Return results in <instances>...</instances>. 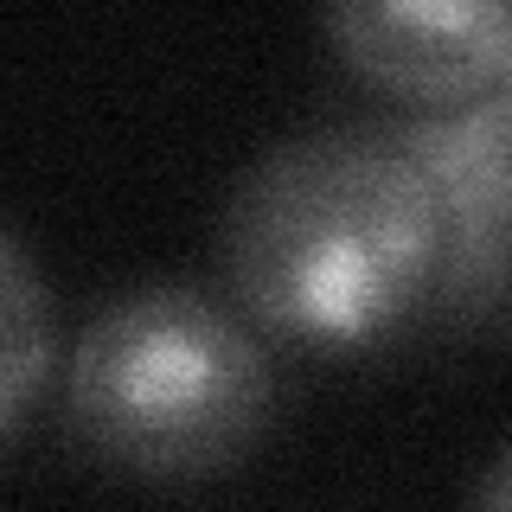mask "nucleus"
<instances>
[{
  "label": "nucleus",
  "instance_id": "3",
  "mask_svg": "<svg viewBox=\"0 0 512 512\" xmlns=\"http://www.w3.org/2000/svg\"><path fill=\"white\" fill-rule=\"evenodd\" d=\"M436 180L448 212V269L423 333L474 340L512 320V154L487 116L468 109H391L378 116Z\"/></svg>",
  "mask_w": 512,
  "mask_h": 512
},
{
  "label": "nucleus",
  "instance_id": "1",
  "mask_svg": "<svg viewBox=\"0 0 512 512\" xmlns=\"http://www.w3.org/2000/svg\"><path fill=\"white\" fill-rule=\"evenodd\" d=\"M224 295L263 333L359 359L423 333L448 269V212L378 116L263 148L224 199Z\"/></svg>",
  "mask_w": 512,
  "mask_h": 512
},
{
  "label": "nucleus",
  "instance_id": "5",
  "mask_svg": "<svg viewBox=\"0 0 512 512\" xmlns=\"http://www.w3.org/2000/svg\"><path fill=\"white\" fill-rule=\"evenodd\" d=\"M45 365H52V308L20 231H0V429L7 442L26 429Z\"/></svg>",
  "mask_w": 512,
  "mask_h": 512
},
{
  "label": "nucleus",
  "instance_id": "6",
  "mask_svg": "<svg viewBox=\"0 0 512 512\" xmlns=\"http://www.w3.org/2000/svg\"><path fill=\"white\" fill-rule=\"evenodd\" d=\"M474 512H512V442L500 448V461L487 468V480H480V500Z\"/></svg>",
  "mask_w": 512,
  "mask_h": 512
},
{
  "label": "nucleus",
  "instance_id": "4",
  "mask_svg": "<svg viewBox=\"0 0 512 512\" xmlns=\"http://www.w3.org/2000/svg\"><path fill=\"white\" fill-rule=\"evenodd\" d=\"M320 26L404 109H468L512 77V0H346Z\"/></svg>",
  "mask_w": 512,
  "mask_h": 512
},
{
  "label": "nucleus",
  "instance_id": "7",
  "mask_svg": "<svg viewBox=\"0 0 512 512\" xmlns=\"http://www.w3.org/2000/svg\"><path fill=\"white\" fill-rule=\"evenodd\" d=\"M474 109H480V116H487V128H493V135H500V148L512 154V77H506V84L487 96V103H474Z\"/></svg>",
  "mask_w": 512,
  "mask_h": 512
},
{
  "label": "nucleus",
  "instance_id": "2",
  "mask_svg": "<svg viewBox=\"0 0 512 512\" xmlns=\"http://www.w3.org/2000/svg\"><path fill=\"white\" fill-rule=\"evenodd\" d=\"M276 410V352L231 295L148 282L103 301L64 372V429L96 468L212 480L250 455Z\"/></svg>",
  "mask_w": 512,
  "mask_h": 512
}]
</instances>
